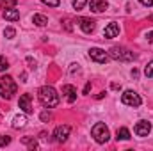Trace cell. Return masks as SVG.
<instances>
[{"label": "cell", "instance_id": "cell-1", "mask_svg": "<svg viewBox=\"0 0 153 151\" xmlns=\"http://www.w3.org/2000/svg\"><path fill=\"white\" fill-rule=\"evenodd\" d=\"M38 96H39L41 105H45L46 109H53V107L59 105V94H57V91H55L52 85H45V87H41Z\"/></svg>", "mask_w": 153, "mask_h": 151}, {"label": "cell", "instance_id": "cell-2", "mask_svg": "<svg viewBox=\"0 0 153 151\" xmlns=\"http://www.w3.org/2000/svg\"><path fill=\"white\" fill-rule=\"evenodd\" d=\"M16 84L11 76H2L0 78V96L5 98V100H11L14 94H16Z\"/></svg>", "mask_w": 153, "mask_h": 151}, {"label": "cell", "instance_id": "cell-3", "mask_svg": "<svg viewBox=\"0 0 153 151\" xmlns=\"http://www.w3.org/2000/svg\"><path fill=\"white\" fill-rule=\"evenodd\" d=\"M109 57L111 59H114V61H135V53L134 52H130V50H126V48H123V46H112L111 50H109Z\"/></svg>", "mask_w": 153, "mask_h": 151}, {"label": "cell", "instance_id": "cell-4", "mask_svg": "<svg viewBox=\"0 0 153 151\" xmlns=\"http://www.w3.org/2000/svg\"><path fill=\"white\" fill-rule=\"evenodd\" d=\"M91 133H93V137H94V141L98 142V144H105L109 139H111V133H109V128L103 124V123H96L94 126H93V130H91Z\"/></svg>", "mask_w": 153, "mask_h": 151}, {"label": "cell", "instance_id": "cell-5", "mask_svg": "<svg viewBox=\"0 0 153 151\" xmlns=\"http://www.w3.org/2000/svg\"><path fill=\"white\" fill-rule=\"evenodd\" d=\"M121 101L125 105H130V107H141V103H143L141 96L137 93H134V91H125L121 94Z\"/></svg>", "mask_w": 153, "mask_h": 151}, {"label": "cell", "instance_id": "cell-6", "mask_svg": "<svg viewBox=\"0 0 153 151\" xmlns=\"http://www.w3.org/2000/svg\"><path fill=\"white\" fill-rule=\"evenodd\" d=\"M89 57L93 61L100 62V64H105L109 61V53H105V50H102V48H91L89 50Z\"/></svg>", "mask_w": 153, "mask_h": 151}, {"label": "cell", "instance_id": "cell-7", "mask_svg": "<svg viewBox=\"0 0 153 151\" xmlns=\"http://www.w3.org/2000/svg\"><path fill=\"white\" fill-rule=\"evenodd\" d=\"M70 132H71V128H70L68 124H61V126L55 128V132H53V139H55L57 142H64V141L68 139Z\"/></svg>", "mask_w": 153, "mask_h": 151}, {"label": "cell", "instance_id": "cell-8", "mask_svg": "<svg viewBox=\"0 0 153 151\" xmlns=\"http://www.w3.org/2000/svg\"><path fill=\"white\" fill-rule=\"evenodd\" d=\"M150 130H152V124H150L148 121H139V123L135 124V128H134L135 135H139V137H146V135L150 133Z\"/></svg>", "mask_w": 153, "mask_h": 151}, {"label": "cell", "instance_id": "cell-9", "mask_svg": "<svg viewBox=\"0 0 153 151\" xmlns=\"http://www.w3.org/2000/svg\"><path fill=\"white\" fill-rule=\"evenodd\" d=\"M78 25L85 34H91L94 30V20H91V18H84V16L78 18Z\"/></svg>", "mask_w": 153, "mask_h": 151}, {"label": "cell", "instance_id": "cell-10", "mask_svg": "<svg viewBox=\"0 0 153 151\" xmlns=\"http://www.w3.org/2000/svg\"><path fill=\"white\" fill-rule=\"evenodd\" d=\"M119 34V25L117 23H109L107 27H105V30H103V36H105V39H112V38H116Z\"/></svg>", "mask_w": 153, "mask_h": 151}, {"label": "cell", "instance_id": "cell-11", "mask_svg": "<svg viewBox=\"0 0 153 151\" xmlns=\"http://www.w3.org/2000/svg\"><path fill=\"white\" fill-rule=\"evenodd\" d=\"M89 7H91L93 13H102V11H105V9L109 7V4H107L105 0H91Z\"/></svg>", "mask_w": 153, "mask_h": 151}, {"label": "cell", "instance_id": "cell-12", "mask_svg": "<svg viewBox=\"0 0 153 151\" xmlns=\"http://www.w3.org/2000/svg\"><path fill=\"white\" fill-rule=\"evenodd\" d=\"M20 109H23L25 114L32 112V107H30V94H22V96H20Z\"/></svg>", "mask_w": 153, "mask_h": 151}, {"label": "cell", "instance_id": "cell-13", "mask_svg": "<svg viewBox=\"0 0 153 151\" xmlns=\"http://www.w3.org/2000/svg\"><path fill=\"white\" fill-rule=\"evenodd\" d=\"M62 93L66 94V98H68L70 103H73V101L76 100V89L73 87V85H68V84L62 85Z\"/></svg>", "mask_w": 153, "mask_h": 151}, {"label": "cell", "instance_id": "cell-14", "mask_svg": "<svg viewBox=\"0 0 153 151\" xmlns=\"http://www.w3.org/2000/svg\"><path fill=\"white\" fill-rule=\"evenodd\" d=\"M4 18L9 20V21H18V20H20V13H18V9H14V7L5 9V11H4Z\"/></svg>", "mask_w": 153, "mask_h": 151}, {"label": "cell", "instance_id": "cell-15", "mask_svg": "<svg viewBox=\"0 0 153 151\" xmlns=\"http://www.w3.org/2000/svg\"><path fill=\"white\" fill-rule=\"evenodd\" d=\"M32 23H36L38 27H45V25H48V18L45 14H34L32 16Z\"/></svg>", "mask_w": 153, "mask_h": 151}, {"label": "cell", "instance_id": "cell-16", "mask_svg": "<svg viewBox=\"0 0 153 151\" xmlns=\"http://www.w3.org/2000/svg\"><path fill=\"white\" fill-rule=\"evenodd\" d=\"M25 123H27L25 114H20V115H16L13 119V128H22V126H25Z\"/></svg>", "mask_w": 153, "mask_h": 151}, {"label": "cell", "instance_id": "cell-17", "mask_svg": "<svg viewBox=\"0 0 153 151\" xmlns=\"http://www.w3.org/2000/svg\"><path fill=\"white\" fill-rule=\"evenodd\" d=\"M117 139H121V141H128L130 139V132H128V128H125V126H121V128H117Z\"/></svg>", "mask_w": 153, "mask_h": 151}, {"label": "cell", "instance_id": "cell-18", "mask_svg": "<svg viewBox=\"0 0 153 151\" xmlns=\"http://www.w3.org/2000/svg\"><path fill=\"white\" fill-rule=\"evenodd\" d=\"M16 0H0V9H11V7H16Z\"/></svg>", "mask_w": 153, "mask_h": 151}, {"label": "cell", "instance_id": "cell-19", "mask_svg": "<svg viewBox=\"0 0 153 151\" xmlns=\"http://www.w3.org/2000/svg\"><path fill=\"white\" fill-rule=\"evenodd\" d=\"M22 142H23V144H27L30 150H36V148H38V142H36L34 139H30V137H23V139H22Z\"/></svg>", "mask_w": 153, "mask_h": 151}, {"label": "cell", "instance_id": "cell-20", "mask_svg": "<svg viewBox=\"0 0 153 151\" xmlns=\"http://www.w3.org/2000/svg\"><path fill=\"white\" fill-rule=\"evenodd\" d=\"M85 4H87V0H73V7H75L76 11L84 9V7H85Z\"/></svg>", "mask_w": 153, "mask_h": 151}, {"label": "cell", "instance_id": "cell-21", "mask_svg": "<svg viewBox=\"0 0 153 151\" xmlns=\"http://www.w3.org/2000/svg\"><path fill=\"white\" fill-rule=\"evenodd\" d=\"M14 34H16V30H14L13 27H7V29L4 30V36H5L7 39H13V38H14Z\"/></svg>", "mask_w": 153, "mask_h": 151}, {"label": "cell", "instance_id": "cell-22", "mask_svg": "<svg viewBox=\"0 0 153 151\" xmlns=\"http://www.w3.org/2000/svg\"><path fill=\"white\" fill-rule=\"evenodd\" d=\"M144 75L148 76V78H152L153 76V61L152 62H148V66L144 68Z\"/></svg>", "mask_w": 153, "mask_h": 151}, {"label": "cell", "instance_id": "cell-23", "mask_svg": "<svg viewBox=\"0 0 153 151\" xmlns=\"http://www.w3.org/2000/svg\"><path fill=\"white\" fill-rule=\"evenodd\" d=\"M7 68H9V62L5 61V57H2V55H0V71H5Z\"/></svg>", "mask_w": 153, "mask_h": 151}, {"label": "cell", "instance_id": "cell-24", "mask_svg": "<svg viewBox=\"0 0 153 151\" xmlns=\"http://www.w3.org/2000/svg\"><path fill=\"white\" fill-rule=\"evenodd\" d=\"M11 142V137H7V135H0V148L2 146H7Z\"/></svg>", "mask_w": 153, "mask_h": 151}, {"label": "cell", "instance_id": "cell-25", "mask_svg": "<svg viewBox=\"0 0 153 151\" xmlns=\"http://www.w3.org/2000/svg\"><path fill=\"white\" fill-rule=\"evenodd\" d=\"M41 2L46 4V5H50V7H57L61 4V0H41Z\"/></svg>", "mask_w": 153, "mask_h": 151}, {"label": "cell", "instance_id": "cell-26", "mask_svg": "<svg viewBox=\"0 0 153 151\" xmlns=\"http://www.w3.org/2000/svg\"><path fill=\"white\" fill-rule=\"evenodd\" d=\"M50 119H52V114L48 112V110L41 112V121H43V123H46V121H50Z\"/></svg>", "mask_w": 153, "mask_h": 151}, {"label": "cell", "instance_id": "cell-27", "mask_svg": "<svg viewBox=\"0 0 153 151\" xmlns=\"http://www.w3.org/2000/svg\"><path fill=\"white\" fill-rule=\"evenodd\" d=\"M139 2H141L143 5H146V7H152L153 5V0H139Z\"/></svg>", "mask_w": 153, "mask_h": 151}, {"label": "cell", "instance_id": "cell-28", "mask_svg": "<svg viewBox=\"0 0 153 151\" xmlns=\"http://www.w3.org/2000/svg\"><path fill=\"white\" fill-rule=\"evenodd\" d=\"M27 62L30 64V68H32V70L36 68V61H32V57H27Z\"/></svg>", "mask_w": 153, "mask_h": 151}, {"label": "cell", "instance_id": "cell-29", "mask_svg": "<svg viewBox=\"0 0 153 151\" xmlns=\"http://www.w3.org/2000/svg\"><path fill=\"white\" fill-rule=\"evenodd\" d=\"M91 91V84H85V87H84V94H87Z\"/></svg>", "mask_w": 153, "mask_h": 151}, {"label": "cell", "instance_id": "cell-30", "mask_svg": "<svg viewBox=\"0 0 153 151\" xmlns=\"http://www.w3.org/2000/svg\"><path fill=\"white\" fill-rule=\"evenodd\" d=\"M146 39H148V43H153V32H148Z\"/></svg>", "mask_w": 153, "mask_h": 151}, {"label": "cell", "instance_id": "cell-31", "mask_svg": "<svg viewBox=\"0 0 153 151\" xmlns=\"http://www.w3.org/2000/svg\"><path fill=\"white\" fill-rule=\"evenodd\" d=\"M148 20H150V21H153V14H152V16H150V18H148Z\"/></svg>", "mask_w": 153, "mask_h": 151}]
</instances>
